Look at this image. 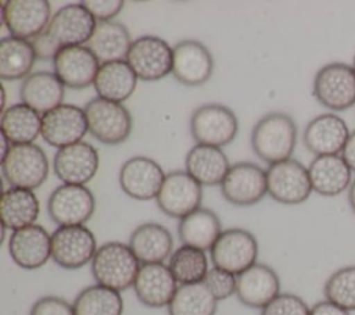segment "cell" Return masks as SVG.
I'll use <instances>...</instances> for the list:
<instances>
[{
	"label": "cell",
	"mask_w": 355,
	"mask_h": 315,
	"mask_svg": "<svg viewBox=\"0 0 355 315\" xmlns=\"http://www.w3.org/2000/svg\"><path fill=\"white\" fill-rule=\"evenodd\" d=\"M295 146L297 125L286 112H269L252 128L251 147L269 165L291 158Z\"/></svg>",
	"instance_id": "cell-1"
},
{
	"label": "cell",
	"mask_w": 355,
	"mask_h": 315,
	"mask_svg": "<svg viewBox=\"0 0 355 315\" xmlns=\"http://www.w3.org/2000/svg\"><path fill=\"white\" fill-rule=\"evenodd\" d=\"M140 266L141 264L129 244L121 241L101 244L90 262V269L97 284L119 293L133 287Z\"/></svg>",
	"instance_id": "cell-2"
},
{
	"label": "cell",
	"mask_w": 355,
	"mask_h": 315,
	"mask_svg": "<svg viewBox=\"0 0 355 315\" xmlns=\"http://www.w3.org/2000/svg\"><path fill=\"white\" fill-rule=\"evenodd\" d=\"M83 110L87 118L89 133L98 142L115 146L123 143L130 136L133 119L122 103L110 101L97 96Z\"/></svg>",
	"instance_id": "cell-3"
},
{
	"label": "cell",
	"mask_w": 355,
	"mask_h": 315,
	"mask_svg": "<svg viewBox=\"0 0 355 315\" xmlns=\"http://www.w3.org/2000/svg\"><path fill=\"white\" fill-rule=\"evenodd\" d=\"M312 93L318 103L331 111L355 105V71L345 62H329L313 78Z\"/></svg>",
	"instance_id": "cell-4"
},
{
	"label": "cell",
	"mask_w": 355,
	"mask_h": 315,
	"mask_svg": "<svg viewBox=\"0 0 355 315\" xmlns=\"http://www.w3.org/2000/svg\"><path fill=\"white\" fill-rule=\"evenodd\" d=\"M239 132L236 114L226 105L209 103L197 107L190 117V133L196 144L223 147Z\"/></svg>",
	"instance_id": "cell-5"
},
{
	"label": "cell",
	"mask_w": 355,
	"mask_h": 315,
	"mask_svg": "<svg viewBox=\"0 0 355 315\" xmlns=\"http://www.w3.org/2000/svg\"><path fill=\"white\" fill-rule=\"evenodd\" d=\"M1 173L11 187L33 190L47 179V155L35 143L12 144L1 160Z\"/></svg>",
	"instance_id": "cell-6"
},
{
	"label": "cell",
	"mask_w": 355,
	"mask_h": 315,
	"mask_svg": "<svg viewBox=\"0 0 355 315\" xmlns=\"http://www.w3.org/2000/svg\"><path fill=\"white\" fill-rule=\"evenodd\" d=\"M209 251L214 266L239 276L257 264L258 241L251 232L230 228L220 233Z\"/></svg>",
	"instance_id": "cell-7"
},
{
	"label": "cell",
	"mask_w": 355,
	"mask_h": 315,
	"mask_svg": "<svg viewBox=\"0 0 355 315\" xmlns=\"http://www.w3.org/2000/svg\"><path fill=\"white\" fill-rule=\"evenodd\" d=\"M266 182L268 194L275 201L286 205L301 204L313 191L308 168L293 158L269 165L266 169Z\"/></svg>",
	"instance_id": "cell-8"
},
{
	"label": "cell",
	"mask_w": 355,
	"mask_h": 315,
	"mask_svg": "<svg viewBox=\"0 0 355 315\" xmlns=\"http://www.w3.org/2000/svg\"><path fill=\"white\" fill-rule=\"evenodd\" d=\"M173 47L164 39L153 35L140 36L133 40L126 62L136 74L137 79L153 82L172 74Z\"/></svg>",
	"instance_id": "cell-9"
},
{
	"label": "cell",
	"mask_w": 355,
	"mask_h": 315,
	"mask_svg": "<svg viewBox=\"0 0 355 315\" xmlns=\"http://www.w3.org/2000/svg\"><path fill=\"white\" fill-rule=\"evenodd\" d=\"M97 248L93 232L85 225L58 226L51 233V258L64 269H79L92 262Z\"/></svg>",
	"instance_id": "cell-10"
},
{
	"label": "cell",
	"mask_w": 355,
	"mask_h": 315,
	"mask_svg": "<svg viewBox=\"0 0 355 315\" xmlns=\"http://www.w3.org/2000/svg\"><path fill=\"white\" fill-rule=\"evenodd\" d=\"M94 210V196L83 185L64 183L53 190L47 201V212L58 226L85 225Z\"/></svg>",
	"instance_id": "cell-11"
},
{
	"label": "cell",
	"mask_w": 355,
	"mask_h": 315,
	"mask_svg": "<svg viewBox=\"0 0 355 315\" xmlns=\"http://www.w3.org/2000/svg\"><path fill=\"white\" fill-rule=\"evenodd\" d=\"M220 193L236 207H250L268 194L266 171L254 162H236L220 183Z\"/></svg>",
	"instance_id": "cell-12"
},
{
	"label": "cell",
	"mask_w": 355,
	"mask_h": 315,
	"mask_svg": "<svg viewBox=\"0 0 355 315\" xmlns=\"http://www.w3.org/2000/svg\"><path fill=\"white\" fill-rule=\"evenodd\" d=\"M96 26L97 21L83 7V4L75 3L58 8L53 14L44 32L60 49H64L72 46H86L93 36Z\"/></svg>",
	"instance_id": "cell-13"
},
{
	"label": "cell",
	"mask_w": 355,
	"mask_h": 315,
	"mask_svg": "<svg viewBox=\"0 0 355 315\" xmlns=\"http://www.w3.org/2000/svg\"><path fill=\"white\" fill-rule=\"evenodd\" d=\"M155 200L165 215L182 219L201 207L202 185L186 171H172L166 173Z\"/></svg>",
	"instance_id": "cell-14"
},
{
	"label": "cell",
	"mask_w": 355,
	"mask_h": 315,
	"mask_svg": "<svg viewBox=\"0 0 355 315\" xmlns=\"http://www.w3.org/2000/svg\"><path fill=\"white\" fill-rule=\"evenodd\" d=\"M51 6L47 0L1 1V19L11 36L32 40L46 31L51 19Z\"/></svg>",
	"instance_id": "cell-15"
},
{
	"label": "cell",
	"mask_w": 355,
	"mask_h": 315,
	"mask_svg": "<svg viewBox=\"0 0 355 315\" xmlns=\"http://www.w3.org/2000/svg\"><path fill=\"white\" fill-rule=\"evenodd\" d=\"M89 132L85 110L73 104H61L42 115V137L58 150L78 142Z\"/></svg>",
	"instance_id": "cell-16"
},
{
	"label": "cell",
	"mask_w": 355,
	"mask_h": 315,
	"mask_svg": "<svg viewBox=\"0 0 355 315\" xmlns=\"http://www.w3.org/2000/svg\"><path fill=\"white\" fill-rule=\"evenodd\" d=\"M165 176L157 161L144 155H136L122 164L118 179L126 196L146 201L157 198Z\"/></svg>",
	"instance_id": "cell-17"
},
{
	"label": "cell",
	"mask_w": 355,
	"mask_h": 315,
	"mask_svg": "<svg viewBox=\"0 0 355 315\" xmlns=\"http://www.w3.org/2000/svg\"><path fill=\"white\" fill-rule=\"evenodd\" d=\"M214 58L198 40L186 39L173 46L172 75L186 86H201L212 76Z\"/></svg>",
	"instance_id": "cell-18"
},
{
	"label": "cell",
	"mask_w": 355,
	"mask_h": 315,
	"mask_svg": "<svg viewBox=\"0 0 355 315\" xmlns=\"http://www.w3.org/2000/svg\"><path fill=\"white\" fill-rule=\"evenodd\" d=\"M100 65L87 46L64 47L53 60L54 74L69 89H85L93 85Z\"/></svg>",
	"instance_id": "cell-19"
},
{
	"label": "cell",
	"mask_w": 355,
	"mask_h": 315,
	"mask_svg": "<svg viewBox=\"0 0 355 315\" xmlns=\"http://www.w3.org/2000/svg\"><path fill=\"white\" fill-rule=\"evenodd\" d=\"M349 129L345 121L333 114L326 112L312 118L304 129L302 140L305 147L319 155H338L349 137Z\"/></svg>",
	"instance_id": "cell-20"
},
{
	"label": "cell",
	"mask_w": 355,
	"mask_h": 315,
	"mask_svg": "<svg viewBox=\"0 0 355 315\" xmlns=\"http://www.w3.org/2000/svg\"><path fill=\"white\" fill-rule=\"evenodd\" d=\"M98 153L87 142L60 148L54 155V173L68 185H86L90 182L98 169Z\"/></svg>",
	"instance_id": "cell-21"
},
{
	"label": "cell",
	"mask_w": 355,
	"mask_h": 315,
	"mask_svg": "<svg viewBox=\"0 0 355 315\" xmlns=\"http://www.w3.org/2000/svg\"><path fill=\"white\" fill-rule=\"evenodd\" d=\"M11 259L22 269H39L51 258V235L40 225L14 230L8 240Z\"/></svg>",
	"instance_id": "cell-22"
},
{
	"label": "cell",
	"mask_w": 355,
	"mask_h": 315,
	"mask_svg": "<svg viewBox=\"0 0 355 315\" xmlns=\"http://www.w3.org/2000/svg\"><path fill=\"white\" fill-rule=\"evenodd\" d=\"M178 287L175 276L164 262L141 265L133 284L136 297L148 308L168 307Z\"/></svg>",
	"instance_id": "cell-23"
},
{
	"label": "cell",
	"mask_w": 355,
	"mask_h": 315,
	"mask_svg": "<svg viewBox=\"0 0 355 315\" xmlns=\"http://www.w3.org/2000/svg\"><path fill=\"white\" fill-rule=\"evenodd\" d=\"M280 294V279L275 269L265 264H254L237 276L236 296L250 308L263 309Z\"/></svg>",
	"instance_id": "cell-24"
},
{
	"label": "cell",
	"mask_w": 355,
	"mask_h": 315,
	"mask_svg": "<svg viewBox=\"0 0 355 315\" xmlns=\"http://www.w3.org/2000/svg\"><path fill=\"white\" fill-rule=\"evenodd\" d=\"M308 173L312 190L324 197H336L352 183V171L341 154L315 157L308 167Z\"/></svg>",
	"instance_id": "cell-25"
},
{
	"label": "cell",
	"mask_w": 355,
	"mask_h": 315,
	"mask_svg": "<svg viewBox=\"0 0 355 315\" xmlns=\"http://www.w3.org/2000/svg\"><path fill=\"white\" fill-rule=\"evenodd\" d=\"M128 244L141 265L162 264L172 255L173 237L164 225L146 222L132 232Z\"/></svg>",
	"instance_id": "cell-26"
},
{
	"label": "cell",
	"mask_w": 355,
	"mask_h": 315,
	"mask_svg": "<svg viewBox=\"0 0 355 315\" xmlns=\"http://www.w3.org/2000/svg\"><path fill=\"white\" fill-rule=\"evenodd\" d=\"M65 86L54 72L37 71L28 75L19 87L21 101L40 115L62 104Z\"/></svg>",
	"instance_id": "cell-27"
},
{
	"label": "cell",
	"mask_w": 355,
	"mask_h": 315,
	"mask_svg": "<svg viewBox=\"0 0 355 315\" xmlns=\"http://www.w3.org/2000/svg\"><path fill=\"white\" fill-rule=\"evenodd\" d=\"M186 172L202 186H216L230 169L226 154L219 147L194 144L186 154Z\"/></svg>",
	"instance_id": "cell-28"
},
{
	"label": "cell",
	"mask_w": 355,
	"mask_h": 315,
	"mask_svg": "<svg viewBox=\"0 0 355 315\" xmlns=\"http://www.w3.org/2000/svg\"><path fill=\"white\" fill-rule=\"evenodd\" d=\"M222 232L218 215L202 207L182 218L178 225V236L182 244L202 251L211 250Z\"/></svg>",
	"instance_id": "cell-29"
},
{
	"label": "cell",
	"mask_w": 355,
	"mask_h": 315,
	"mask_svg": "<svg viewBox=\"0 0 355 315\" xmlns=\"http://www.w3.org/2000/svg\"><path fill=\"white\" fill-rule=\"evenodd\" d=\"M136 85L137 76L126 60L101 64L93 83L98 97L115 103L128 100L135 93Z\"/></svg>",
	"instance_id": "cell-30"
},
{
	"label": "cell",
	"mask_w": 355,
	"mask_h": 315,
	"mask_svg": "<svg viewBox=\"0 0 355 315\" xmlns=\"http://www.w3.org/2000/svg\"><path fill=\"white\" fill-rule=\"evenodd\" d=\"M133 40L128 28L116 21L97 22L96 31L86 46L97 57L100 64L126 60Z\"/></svg>",
	"instance_id": "cell-31"
},
{
	"label": "cell",
	"mask_w": 355,
	"mask_h": 315,
	"mask_svg": "<svg viewBox=\"0 0 355 315\" xmlns=\"http://www.w3.org/2000/svg\"><path fill=\"white\" fill-rule=\"evenodd\" d=\"M40 204L33 190L10 187L0 198V218L6 229L18 230L35 225Z\"/></svg>",
	"instance_id": "cell-32"
},
{
	"label": "cell",
	"mask_w": 355,
	"mask_h": 315,
	"mask_svg": "<svg viewBox=\"0 0 355 315\" xmlns=\"http://www.w3.org/2000/svg\"><path fill=\"white\" fill-rule=\"evenodd\" d=\"M0 128L11 144H31L42 135V115L24 103L12 104L1 112Z\"/></svg>",
	"instance_id": "cell-33"
},
{
	"label": "cell",
	"mask_w": 355,
	"mask_h": 315,
	"mask_svg": "<svg viewBox=\"0 0 355 315\" xmlns=\"http://www.w3.org/2000/svg\"><path fill=\"white\" fill-rule=\"evenodd\" d=\"M31 40L15 36L3 37L0 42V78L3 80L25 79L31 75L36 61Z\"/></svg>",
	"instance_id": "cell-34"
},
{
	"label": "cell",
	"mask_w": 355,
	"mask_h": 315,
	"mask_svg": "<svg viewBox=\"0 0 355 315\" xmlns=\"http://www.w3.org/2000/svg\"><path fill=\"white\" fill-rule=\"evenodd\" d=\"M75 315H122L123 300L119 291L101 284L87 286L79 291L73 303Z\"/></svg>",
	"instance_id": "cell-35"
},
{
	"label": "cell",
	"mask_w": 355,
	"mask_h": 315,
	"mask_svg": "<svg viewBox=\"0 0 355 315\" xmlns=\"http://www.w3.org/2000/svg\"><path fill=\"white\" fill-rule=\"evenodd\" d=\"M218 301L202 282L180 284L168 305L169 315H215Z\"/></svg>",
	"instance_id": "cell-36"
},
{
	"label": "cell",
	"mask_w": 355,
	"mask_h": 315,
	"mask_svg": "<svg viewBox=\"0 0 355 315\" xmlns=\"http://www.w3.org/2000/svg\"><path fill=\"white\" fill-rule=\"evenodd\" d=\"M168 266L179 284L200 283L209 271L205 253L183 244L172 253Z\"/></svg>",
	"instance_id": "cell-37"
},
{
	"label": "cell",
	"mask_w": 355,
	"mask_h": 315,
	"mask_svg": "<svg viewBox=\"0 0 355 315\" xmlns=\"http://www.w3.org/2000/svg\"><path fill=\"white\" fill-rule=\"evenodd\" d=\"M327 301L352 312L355 311V265H347L334 271L323 286Z\"/></svg>",
	"instance_id": "cell-38"
},
{
	"label": "cell",
	"mask_w": 355,
	"mask_h": 315,
	"mask_svg": "<svg viewBox=\"0 0 355 315\" xmlns=\"http://www.w3.org/2000/svg\"><path fill=\"white\" fill-rule=\"evenodd\" d=\"M202 283L216 301L232 297L237 290V276L218 266H212L207 272Z\"/></svg>",
	"instance_id": "cell-39"
},
{
	"label": "cell",
	"mask_w": 355,
	"mask_h": 315,
	"mask_svg": "<svg viewBox=\"0 0 355 315\" xmlns=\"http://www.w3.org/2000/svg\"><path fill=\"white\" fill-rule=\"evenodd\" d=\"M261 315H311V308L300 296L280 293L272 303L261 309Z\"/></svg>",
	"instance_id": "cell-40"
},
{
	"label": "cell",
	"mask_w": 355,
	"mask_h": 315,
	"mask_svg": "<svg viewBox=\"0 0 355 315\" xmlns=\"http://www.w3.org/2000/svg\"><path fill=\"white\" fill-rule=\"evenodd\" d=\"M29 315H75L72 304L57 296H44L33 303Z\"/></svg>",
	"instance_id": "cell-41"
},
{
	"label": "cell",
	"mask_w": 355,
	"mask_h": 315,
	"mask_svg": "<svg viewBox=\"0 0 355 315\" xmlns=\"http://www.w3.org/2000/svg\"><path fill=\"white\" fill-rule=\"evenodd\" d=\"M80 3L97 22L112 21L125 6L122 0H85Z\"/></svg>",
	"instance_id": "cell-42"
},
{
	"label": "cell",
	"mask_w": 355,
	"mask_h": 315,
	"mask_svg": "<svg viewBox=\"0 0 355 315\" xmlns=\"http://www.w3.org/2000/svg\"><path fill=\"white\" fill-rule=\"evenodd\" d=\"M31 43L33 46L37 60H54L57 53L61 50L46 32H42L40 35L33 37Z\"/></svg>",
	"instance_id": "cell-43"
},
{
	"label": "cell",
	"mask_w": 355,
	"mask_h": 315,
	"mask_svg": "<svg viewBox=\"0 0 355 315\" xmlns=\"http://www.w3.org/2000/svg\"><path fill=\"white\" fill-rule=\"evenodd\" d=\"M311 315H351V312L327 300H323L311 307Z\"/></svg>",
	"instance_id": "cell-44"
},
{
	"label": "cell",
	"mask_w": 355,
	"mask_h": 315,
	"mask_svg": "<svg viewBox=\"0 0 355 315\" xmlns=\"http://www.w3.org/2000/svg\"><path fill=\"white\" fill-rule=\"evenodd\" d=\"M341 157L348 164L352 172H355V129L349 133V137L344 146Z\"/></svg>",
	"instance_id": "cell-45"
},
{
	"label": "cell",
	"mask_w": 355,
	"mask_h": 315,
	"mask_svg": "<svg viewBox=\"0 0 355 315\" xmlns=\"http://www.w3.org/2000/svg\"><path fill=\"white\" fill-rule=\"evenodd\" d=\"M11 147H12L11 142H10L6 136L1 135V160L6 158V155L8 154V151L11 150Z\"/></svg>",
	"instance_id": "cell-46"
},
{
	"label": "cell",
	"mask_w": 355,
	"mask_h": 315,
	"mask_svg": "<svg viewBox=\"0 0 355 315\" xmlns=\"http://www.w3.org/2000/svg\"><path fill=\"white\" fill-rule=\"evenodd\" d=\"M348 203H349L352 211L355 212V179L352 180V183L348 189Z\"/></svg>",
	"instance_id": "cell-47"
},
{
	"label": "cell",
	"mask_w": 355,
	"mask_h": 315,
	"mask_svg": "<svg viewBox=\"0 0 355 315\" xmlns=\"http://www.w3.org/2000/svg\"><path fill=\"white\" fill-rule=\"evenodd\" d=\"M351 67L354 68V71H355V54H354V58H352V64H351Z\"/></svg>",
	"instance_id": "cell-48"
}]
</instances>
